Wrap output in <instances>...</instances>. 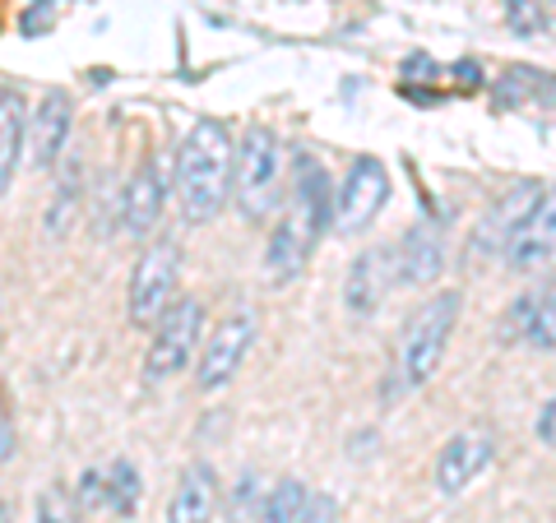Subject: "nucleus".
<instances>
[{"instance_id": "obj_14", "label": "nucleus", "mask_w": 556, "mask_h": 523, "mask_svg": "<svg viewBox=\"0 0 556 523\" xmlns=\"http://www.w3.org/2000/svg\"><path fill=\"white\" fill-rule=\"evenodd\" d=\"M552 246H556V208H552V200L538 208V214L519 228L510 241H506V265L515 269V273H533V269H547L552 265Z\"/></svg>"}, {"instance_id": "obj_13", "label": "nucleus", "mask_w": 556, "mask_h": 523, "mask_svg": "<svg viewBox=\"0 0 556 523\" xmlns=\"http://www.w3.org/2000/svg\"><path fill=\"white\" fill-rule=\"evenodd\" d=\"M399 283L408 288H427L437 283L441 269H445V241H441V228L431 222H417V228L399 241Z\"/></svg>"}, {"instance_id": "obj_2", "label": "nucleus", "mask_w": 556, "mask_h": 523, "mask_svg": "<svg viewBox=\"0 0 556 523\" xmlns=\"http://www.w3.org/2000/svg\"><path fill=\"white\" fill-rule=\"evenodd\" d=\"M232 130L204 116L190 126L177 158V204L186 222H214L232 200Z\"/></svg>"}, {"instance_id": "obj_6", "label": "nucleus", "mask_w": 556, "mask_h": 523, "mask_svg": "<svg viewBox=\"0 0 556 523\" xmlns=\"http://www.w3.org/2000/svg\"><path fill=\"white\" fill-rule=\"evenodd\" d=\"M204 339V310L200 302H190V296H177L159 324H153V343H149V357H144V375L153 385H163V380L181 375L186 361L195 357V347Z\"/></svg>"}, {"instance_id": "obj_7", "label": "nucleus", "mask_w": 556, "mask_h": 523, "mask_svg": "<svg viewBox=\"0 0 556 523\" xmlns=\"http://www.w3.org/2000/svg\"><path fill=\"white\" fill-rule=\"evenodd\" d=\"M390 167L376 158V153H362L348 167V177L339 186V200H334V228L343 237H357L367 232L371 222L380 218V208L390 204Z\"/></svg>"}, {"instance_id": "obj_16", "label": "nucleus", "mask_w": 556, "mask_h": 523, "mask_svg": "<svg viewBox=\"0 0 556 523\" xmlns=\"http://www.w3.org/2000/svg\"><path fill=\"white\" fill-rule=\"evenodd\" d=\"M390 251H367L357 255V265L348 269V288H343V302L353 316H371V310L386 302V288H390Z\"/></svg>"}, {"instance_id": "obj_17", "label": "nucleus", "mask_w": 556, "mask_h": 523, "mask_svg": "<svg viewBox=\"0 0 556 523\" xmlns=\"http://www.w3.org/2000/svg\"><path fill=\"white\" fill-rule=\"evenodd\" d=\"M28 139V107L20 89H5L0 84V195L10 190L14 171H20V153Z\"/></svg>"}, {"instance_id": "obj_23", "label": "nucleus", "mask_w": 556, "mask_h": 523, "mask_svg": "<svg viewBox=\"0 0 556 523\" xmlns=\"http://www.w3.org/2000/svg\"><path fill=\"white\" fill-rule=\"evenodd\" d=\"M538 441H543L547 449L556 445V408H552V398H547L543 408H538Z\"/></svg>"}, {"instance_id": "obj_26", "label": "nucleus", "mask_w": 556, "mask_h": 523, "mask_svg": "<svg viewBox=\"0 0 556 523\" xmlns=\"http://www.w3.org/2000/svg\"><path fill=\"white\" fill-rule=\"evenodd\" d=\"M506 10H510V20H515L519 28H525V10H529V0H510V5H506Z\"/></svg>"}, {"instance_id": "obj_15", "label": "nucleus", "mask_w": 556, "mask_h": 523, "mask_svg": "<svg viewBox=\"0 0 556 523\" xmlns=\"http://www.w3.org/2000/svg\"><path fill=\"white\" fill-rule=\"evenodd\" d=\"M218 510V482L208 463H190L177 477V492L167 500V523H214Z\"/></svg>"}, {"instance_id": "obj_8", "label": "nucleus", "mask_w": 556, "mask_h": 523, "mask_svg": "<svg viewBox=\"0 0 556 523\" xmlns=\"http://www.w3.org/2000/svg\"><path fill=\"white\" fill-rule=\"evenodd\" d=\"M255 343V310L251 306H237L228 310L214 329H208V339L200 347V361H195V385L200 390H223L228 380L241 371V361H247Z\"/></svg>"}, {"instance_id": "obj_22", "label": "nucleus", "mask_w": 556, "mask_h": 523, "mask_svg": "<svg viewBox=\"0 0 556 523\" xmlns=\"http://www.w3.org/2000/svg\"><path fill=\"white\" fill-rule=\"evenodd\" d=\"M38 523H75V514H70V500L61 492H47L38 500Z\"/></svg>"}, {"instance_id": "obj_10", "label": "nucleus", "mask_w": 556, "mask_h": 523, "mask_svg": "<svg viewBox=\"0 0 556 523\" xmlns=\"http://www.w3.org/2000/svg\"><path fill=\"white\" fill-rule=\"evenodd\" d=\"M496 455V435L486 426H468L459 435H450L441 459H437V486L441 496H459L464 486H473V477L482 473Z\"/></svg>"}, {"instance_id": "obj_12", "label": "nucleus", "mask_w": 556, "mask_h": 523, "mask_svg": "<svg viewBox=\"0 0 556 523\" xmlns=\"http://www.w3.org/2000/svg\"><path fill=\"white\" fill-rule=\"evenodd\" d=\"M70 120H75V102H70L65 89H51L42 98L38 116H28V144H33V163L38 167H51L65 153Z\"/></svg>"}, {"instance_id": "obj_1", "label": "nucleus", "mask_w": 556, "mask_h": 523, "mask_svg": "<svg viewBox=\"0 0 556 523\" xmlns=\"http://www.w3.org/2000/svg\"><path fill=\"white\" fill-rule=\"evenodd\" d=\"M325 218H329V181L325 167L316 158H298V177H292V200L288 214L278 218V228L269 232V251H265V283L269 288H288L292 278L306 269L311 251L325 237Z\"/></svg>"}, {"instance_id": "obj_5", "label": "nucleus", "mask_w": 556, "mask_h": 523, "mask_svg": "<svg viewBox=\"0 0 556 523\" xmlns=\"http://www.w3.org/2000/svg\"><path fill=\"white\" fill-rule=\"evenodd\" d=\"M177 278H181V246L172 237L149 241L144 255L135 259L130 292H126L130 324H159L163 310L177 302Z\"/></svg>"}, {"instance_id": "obj_21", "label": "nucleus", "mask_w": 556, "mask_h": 523, "mask_svg": "<svg viewBox=\"0 0 556 523\" xmlns=\"http://www.w3.org/2000/svg\"><path fill=\"white\" fill-rule=\"evenodd\" d=\"M108 500L116 514H130L135 500H139V473L130 463H112V486H108Z\"/></svg>"}, {"instance_id": "obj_9", "label": "nucleus", "mask_w": 556, "mask_h": 523, "mask_svg": "<svg viewBox=\"0 0 556 523\" xmlns=\"http://www.w3.org/2000/svg\"><path fill=\"white\" fill-rule=\"evenodd\" d=\"M547 200H552V195H547L543 181H519V186H510L506 195H501V200L482 214L478 232H473V255H478V259L501 255V251H506V241H510L519 228H525V222H529Z\"/></svg>"}, {"instance_id": "obj_4", "label": "nucleus", "mask_w": 556, "mask_h": 523, "mask_svg": "<svg viewBox=\"0 0 556 523\" xmlns=\"http://www.w3.org/2000/svg\"><path fill=\"white\" fill-rule=\"evenodd\" d=\"M455 324H459V292H441L413 310V320L404 324V385L417 390L437 375Z\"/></svg>"}, {"instance_id": "obj_19", "label": "nucleus", "mask_w": 556, "mask_h": 523, "mask_svg": "<svg viewBox=\"0 0 556 523\" xmlns=\"http://www.w3.org/2000/svg\"><path fill=\"white\" fill-rule=\"evenodd\" d=\"M306 500H311V492L302 482H278L269 492V500H265V514H260V523H302Z\"/></svg>"}, {"instance_id": "obj_25", "label": "nucleus", "mask_w": 556, "mask_h": 523, "mask_svg": "<svg viewBox=\"0 0 556 523\" xmlns=\"http://www.w3.org/2000/svg\"><path fill=\"white\" fill-rule=\"evenodd\" d=\"M455 75L468 84V89H478V84H482V79H478V65H473V61H468V65H455Z\"/></svg>"}, {"instance_id": "obj_11", "label": "nucleus", "mask_w": 556, "mask_h": 523, "mask_svg": "<svg viewBox=\"0 0 556 523\" xmlns=\"http://www.w3.org/2000/svg\"><path fill=\"white\" fill-rule=\"evenodd\" d=\"M163 200H167V181L159 171V158H144L139 171L130 177L126 195H121V232L144 241L153 228H159V214H163Z\"/></svg>"}, {"instance_id": "obj_3", "label": "nucleus", "mask_w": 556, "mask_h": 523, "mask_svg": "<svg viewBox=\"0 0 556 523\" xmlns=\"http://www.w3.org/2000/svg\"><path fill=\"white\" fill-rule=\"evenodd\" d=\"M278 177H283V149L269 126H251L232 144V200L251 222H269L278 208Z\"/></svg>"}, {"instance_id": "obj_18", "label": "nucleus", "mask_w": 556, "mask_h": 523, "mask_svg": "<svg viewBox=\"0 0 556 523\" xmlns=\"http://www.w3.org/2000/svg\"><path fill=\"white\" fill-rule=\"evenodd\" d=\"M515 320L525 324V329H519V339H525L529 347H538V353H552V343H556V306H552V292H543V296H519Z\"/></svg>"}, {"instance_id": "obj_24", "label": "nucleus", "mask_w": 556, "mask_h": 523, "mask_svg": "<svg viewBox=\"0 0 556 523\" xmlns=\"http://www.w3.org/2000/svg\"><path fill=\"white\" fill-rule=\"evenodd\" d=\"M84 505H102V500H108V477H102V473H84Z\"/></svg>"}, {"instance_id": "obj_20", "label": "nucleus", "mask_w": 556, "mask_h": 523, "mask_svg": "<svg viewBox=\"0 0 556 523\" xmlns=\"http://www.w3.org/2000/svg\"><path fill=\"white\" fill-rule=\"evenodd\" d=\"M538 79H543V75H538V69H529V65H515V69H506V79H501V89H496V112L501 107H519V102H525L533 89H538Z\"/></svg>"}]
</instances>
